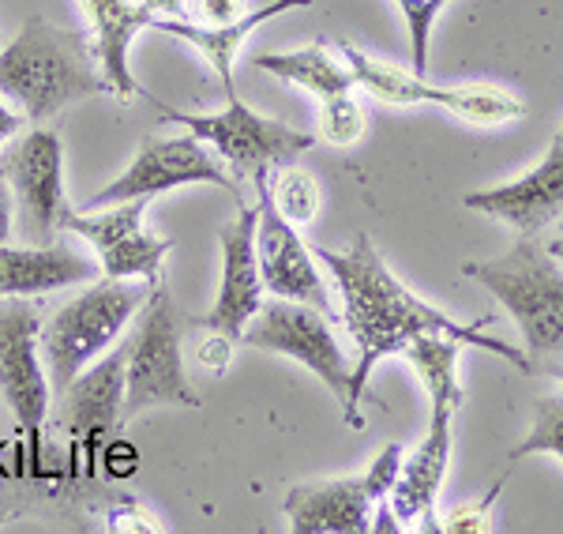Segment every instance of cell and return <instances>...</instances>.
<instances>
[{
  "label": "cell",
  "instance_id": "obj_1",
  "mask_svg": "<svg viewBox=\"0 0 563 534\" xmlns=\"http://www.w3.org/2000/svg\"><path fill=\"white\" fill-rule=\"evenodd\" d=\"M316 260L331 271L334 286L342 294V320L353 335V347H357V366L350 373V392L342 400V414H346L350 429H361V400L368 392L372 369L390 355H402V347L417 335H451L462 347H481L488 355L511 361L519 373H533L526 350L511 347V342L485 335L493 328V316H481L474 324L451 320L448 313H440L435 305L421 302L395 271L387 268V260L379 257V249L372 246L368 233H357L350 241V249H327L316 246Z\"/></svg>",
  "mask_w": 563,
  "mask_h": 534
},
{
  "label": "cell",
  "instance_id": "obj_2",
  "mask_svg": "<svg viewBox=\"0 0 563 534\" xmlns=\"http://www.w3.org/2000/svg\"><path fill=\"white\" fill-rule=\"evenodd\" d=\"M0 95L26 121L42 124L84 98L109 95V84L87 34L65 31L45 15H31L0 50Z\"/></svg>",
  "mask_w": 563,
  "mask_h": 534
},
{
  "label": "cell",
  "instance_id": "obj_3",
  "mask_svg": "<svg viewBox=\"0 0 563 534\" xmlns=\"http://www.w3.org/2000/svg\"><path fill=\"white\" fill-rule=\"evenodd\" d=\"M466 275L493 290L515 316L533 373L538 361L563 355V271L541 241L522 238L504 257L466 264Z\"/></svg>",
  "mask_w": 563,
  "mask_h": 534
},
{
  "label": "cell",
  "instance_id": "obj_4",
  "mask_svg": "<svg viewBox=\"0 0 563 534\" xmlns=\"http://www.w3.org/2000/svg\"><path fill=\"white\" fill-rule=\"evenodd\" d=\"M151 294L154 286L143 279H102L79 297H71L42 328V361L49 384L65 392L90 361L117 347V339L135 320V313L147 305Z\"/></svg>",
  "mask_w": 563,
  "mask_h": 534
},
{
  "label": "cell",
  "instance_id": "obj_5",
  "mask_svg": "<svg viewBox=\"0 0 563 534\" xmlns=\"http://www.w3.org/2000/svg\"><path fill=\"white\" fill-rule=\"evenodd\" d=\"M154 110H158L162 121L185 124L196 140H203L233 170V177H256L263 170L289 166L297 155L312 151L316 143L312 132L294 129L278 117H263L252 106H244L238 95L225 98V110L218 113H180L162 102H154Z\"/></svg>",
  "mask_w": 563,
  "mask_h": 534
},
{
  "label": "cell",
  "instance_id": "obj_6",
  "mask_svg": "<svg viewBox=\"0 0 563 534\" xmlns=\"http://www.w3.org/2000/svg\"><path fill=\"white\" fill-rule=\"evenodd\" d=\"M151 406H199L196 388L188 384L180 361V328L174 302L162 286H154L140 313L135 331L124 339V406L121 425Z\"/></svg>",
  "mask_w": 563,
  "mask_h": 534
},
{
  "label": "cell",
  "instance_id": "obj_7",
  "mask_svg": "<svg viewBox=\"0 0 563 534\" xmlns=\"http://www.w3.org/2000/svg\"><path fill=\"white\" fill-rule=\"evenodd\" d=\"M339 50L353 72V84L365 87L368 95H376L379 102H387V106H440V110H451L455 117H462V121L485 124V129L511 124L526 113V102L507 87H496V84L435 87L424 76H417L413 68L406 72L398 65H390V61H376L350 42H342Z\"/></svg>",
  "mask_w": 563,
  "mask_h": 534
},
{
  "label": "cell",
  "instance_id": "obj_8",
  "mask_svg": "<svg viewBox=\"0 0 563 534\" xmlns=\"http://www.w3.org/2000/svg\"><path fill=\"white\" fill-rule=\"evenodd\" d=\"M402 467V448L387 445L368 464L365 475L331 478V482L294 486L286 493V523L294 534H365L379 501H387L390 486Z\"/></svg>",
  "mask_w": 563,
  "mask_h": 534
},
{
  "label": "cell",
  "instance_id": "obj_9",
  "mask_svg": "<svg viewBox=\"0 0 563 534\" xmlns=\"http://www.w3.org/2000/svg\"><path fill=\"white\" fill-rule=\"evenodd\" d=\"M180 185H218L230 196H238L241 204L233 177L218 166L211 148L188 132V135H151V140H143L135 159L129 162V170L109 181L106 188H98L95 196H87L84 211H98V207L124 204V200H154V196L174 193Z\"/></svg>",
  "mask_w": 563,
  "mask_h": 534
},
{
  "label": "cell",
  "instance_id": "obj_10",
  "mask_svg": "<svg viewBox=\"0 0 563 534\" xmlns=\"http://www.w3.org/2000/svg\"><path fill=\"white\" fill-rule=\"evenodd\" d=\"M4 177L12 185L15 226L31 246L57 241L68 215L65 200V140L53 129H31L8 148Z\"/></svg>",
  "mask_w": 563,
  "mask_h": 534
},
{
  "label": "cell",
  "instance_id": "obj_11",
  "mask_svg": "<svg viewBox=\"0 0 563 534\" xmlns=\"http://www.w3.org/2000/svg\"><path fill=\"white\" fill-rule=\"evenodd\" d=\"M147 204L151 200H124L98 207V211H84V207L71 211L68 207L60 230L84 238L98 252V264H102L106 279H143V283L158 286L162 264H166L174 241L147 233V226H143Z\"/></svg>",
  "mask_w": 563,
  "mask_h": 534
},
{
  "label": "cell",
  "instance_id": "obj_12",
  "mask_svg": "<svg viewBox=\"0 0 563 534\" xmlns=\"http://www.w3.org/2000/svg\"><path fill=\"white\" fill-rule=\"evenodd\" d=\"M238 342H244V347H252V350H271V355L301 361L308 373L320 377L339 400H346L353 366L346 361V355H342L323 309H312V305H301V302L263 305V309L252 316L249 328L241 331Z\"/></svg>",
  "mask_w": 563,
  "mask_h": 534
},
{
  "label": "cell",
  "instance_id": "obj_13",
  "mask_svg": "<svg viewBox=\"0 0 563 534\" xmlns=\"http://www.w3.org/2000/svg\"><path fill=\"white\" fill-rule=\"evenodd\" d=\"M256 185V264L260 279L278 302H301L327 309L331 294L316 268V252L301 241V226H294L271 200V170L252 177Z\"/></svg>",
  "mask_w": 563,
  "mask_h": 534
},
{
  "label": "cell",
  "instance_id": "obj_14",
  "mask_svg": "<svg viewBox=\"0 0 563 534\" xmlns=\"http://www.w3.org/2000/svg\"><path fill=\"white\" fill-rule=\"evenodd\" d=\"M42 347V320L31 305L12 302L0 305V395L8 411L15 414L20 429L31 437V448L38 451L42 425L49 414V373L38 355Z\"/></svg>",
  "mask_w": 563,
  "mask_h": 534
},
{
  "label": "cell",
  "instance_id": "obj_15",
  "mask_svg": "<svg viewBox=\"0 0 563 534\" xmlns=\"http://www.w3.org/2000/svg\"><path fill=\"white\" fill-rule=\"evenodd\" d=\"M68 395V440H71V470L95 475L102 445L121 425L124 406V342L109 347L102 358L65 388Z\"/></svg>",
  "mask_w": 563,
  "mask_h": 534
},
{
  "label": "cell",
  "instance_id": "obj_16",
  "mask_svg": "<svg viewBox=\"0 0 563 534\" xmlns=\"http://www.w3.org/2000/svg\"><path fill=\"white\" fill-rule=\"evenodd\" d=\"M451 418H455L451 406L432 403L429 433H424V440L410 456H402L398 478L387 493V504L395 512L398 527L443 534V523L435 520V497H440V486L448 478V464H451Z\"/></svg>",
  "mask_w": 563,
  "mask_h": 534
},
{
  "label": "cell",
  "instance_id": "obj_17",
  "mask_svg": "<svg viewBox=\"0 0 563 534\" xmlns=\"http://www.w3.org/2000/svg\"><path fill=\"white\" fill-rule=\"evenodd\" d=\"M470 211H481L485 219H496L504 226H515L522 238H533L544 226L563 219V140L549 143L544 159L530 174L507 185L485 188V193H470L466 200Z\"/></svg>",
  "mask_w": 563,
  "mask_h": 534
},
{
  "label": "cell",
  "instance_id": "obj_18",
  "mask_svg": "<svg viewBox=\"0 0 563 534\" xmlns=\"http://www.w3.org/2000/svg\"><path fill=\"white\" fill-rule=\"evenodd\" d=\"M218 241H222V286H218L211 313L203 316V328L241 339L252 316L263 309V294H267L256 264V207L241 204L238 219L222 226Z\"/></svg>",
  "mask_w": 563,
  "mask_h": 534
},
{
  "label": "cell",
  "instance_id": "obj_19",
  "mask_svg": "<svg viewBox=\"0 0 563 534\" xmlns=\"http://www.w3.org/2000/svg\"><path fill=\"white\" fill-rule=\"evenodd\" d=\"M90 23V50L102 68L109 95L132 102L140 95V84L132 76L129 53L135 34L154 26V8L147 0H79Z\"/></svg>",
  "mask_w": 563,
  "mask_h": 534
},
{
  "label": "cell",
  "instance_id": "obj_20",
  "mask_svg": "<svg viewBox=\"0 0 563 534\" xmlns=\"http://www.w3.org/2000/svg\"><path fill=\"white\" fill-rule=\"evenodd\" d=\"M95 275V260L71 246H57V241H49V246H31L26 241L20 249L0 246V302L53 294V290L90 283Z\"/></svg>",
  "mask_w": 563,
  "mask_h": 534
},
{
  "label": "cell",
  "instance_id": "obj_21",
  "mask_svg": "<svg viewBox=\"0 0 563 534\" xmlns=\"http://www.w3.org/2000/svg\"><path fill=\"white\" fill-rule=\"evenodd\" d=\"M312 0H271L263 8H252L244 20L238 23H225V26H203L196 20H185V15H154V31L162 34H174V39L196 45L199 53L207 57V65L214 68L218 84H222L225 98L238 95V84H233V65H238V53L244 39H249L256 26H263L267 20H278V15L294 12V8H308Z\"/></svg>",
  "mask_w": 563,
  "mask_h": 534
},
{
  "label": "cell",
  "instance_id": "obj_22",
  "mask_svg": "<svg viewBox=\"0 0 563 534\" xmlns=\"http://www.w3.org/2000/svg\"><path fill=\"white\" fill-rule=\"evenodd\" d=\"M256 68L282 79V84H294V87L308 90V95H316L320 102L350 95V90L357 87L353 84V72L346 65V57L339 61L323 42L301 45V50H286V53H260Z\"/></svg>",
  "mask_w": 563,
  "mask_h": 534
},
{
  "label": "cell",
  "instance_id": "obj_23",
  "mask_svg": "<svg viewBox=\"0 0 563 534\" xmlns=\"http://www.w3.org/2000/svg\"><path fill=\"white\" fill-rule=\"evenodd\" d=\"M459 347L462 342L451 339V335H417L402 347V358L424 380L429 403L451 406V411H459L462 400H466L459 384Z\"/></svg>",
  "mask_w": 563,
  "mask_h": 534
},
{
  "label": "cell",
  "instance_id": "obj_24",
  "mask_svg": "<svg viewBox=\"0 0 563 534\" xmlns=\"http://www.w3.org/2000/svg\"><path fill=\"white\" fill-rule=\"evenodd\" d=\"M271 200L294 226H308L320 215V185L301 166H282V174L271 181Z\"/></svg>",
  "mask_w": 563,
  "mask_h": 534
},
{
  "label": "cell",
  "instance_id": "obj_25",
  "mask_svg": "<svg viewBox=\"0 0 563 534\" xmlns=\"http://www.w3.org/2000/svg\"><path fill=\"white\" fill-rule=\"evenodd\" d=\"M556 456L563 459V395H549L533 406V425L530 433L511 448V464L526 456Z\"/></svg>",
  "mask_w": 563,
  "mask_h": 534
},
{
  "label": "cell",
  "instance_id": "obj_26",
  "mask_svg": "<svg viewBox=\"0 0 563 534\" xmlns=\"http://www.w3.org/2000/svg\"><path fill=\"white\" fill-rule=\"evenodd\" d=\"M365 106L353 98V90L320 102V140H327L331 148H353L365 135Z\"/></svg>",
  "mask_w": 563,
  "mask_h": 534
},
{
  "label": "cell",
  "instance_id": "obj_27",
  "mask_svg": "<svg viewBox=\"0 0 563 534\" xmlns=\"http://www.w3.org/2000/svg\"><path fill=\"white\" fill-rule=\"evenodd\" d=\"M395 4L406 20V34H410V68L417 76H424V68H429L432 26L451 0H395Z\"/></svg>",
  "mask_w": 563,
  "mask_h": 534
},
{
  "label": "cell",
  "instance_id": "obj_28",
  "mask_svg": "<svg viewBox=\"0 0 563 534\" xmlns=\"http://www.w3.org/2000/svg\"><path fill=\"white\" fill-rule=\"evenodd\" d=\"M499 490H504V478H496L485 497H477V501H470V504H459V509L451 512V520L443 523V534H488L493 531L496 527L493 509L499 501Z\"/></svg>",
  "mask_w": 563,
  "mask_h": 534
},
{
  "label": "cell",
  "instance_id": "obj_29",
  "mask_svg": "<svg viewBox=\"0 0 563 534\" xmlns=\"http://www.w3.org/2000/svg\"><path fill=\"white\" fill-rule=\"evenodd\" d=\"M233 347H238V339H230L225 331L199 335V342H196V361L207 369V373L222 377L225 369H230V361H233Z\"/></svg>",
  "mask_w": 563,
  "mask_h": 534
},
{
  "label": "cell",
  "instance_id": "obj_30",
  "mask_svg": "<svg viewBox=\"0 0 563 534\" xmlns=\"http://www.w3.org/2000/svg\"><path fill=\"white\" fill-rule=\"evenodd\" d=\"M98 459H102L109 478H132L135 470H140V448L129 445V440H117V437L106 440L102 456H98Z\"/></svg>",
  "mask_w": 563,
  "mask_h": 534
},
{
  "label": "cell",
  "instance_id": "obj_31",
  "mask_svg": "<svg viewBox=\"0 0 563 534\" xmlns=\"http://www.w3.org/2000/svg\"><path fill=\"white\" fill-rule=\"evenodd\" d=\"M249 12H252L249 0H199V4H196V23H203V26H225V23L244 20Z\"/></svg>",
  "mask_w": 563,
  "mask_h": 534
},
{
  "label": "cell",
  "instance_id": "obj_32",
  "mask_svg": "<svg viewBox=\"0 0 563 534\" xmlns=\"http://www.w3.org/2000/svg\"><path fill=\"white\" fill-rule=\"evenodd\" d=\"M121 512L129 515V520H121V515H109V531H143V534H147V531H162V523L151 520V512L140 509L135 501H124Z\"/></svg>",
  "mask_w": 563,
  "mask_h": 534
},
{
  "label": "cell",
  "instance_id": "obj_33",
  "mask_svg": "<svg viewBox=\"0 0 563 534\" xmlns=\"http://www.w3.org/2000/svg\"><path fill=\"white\" fill-rule=\"evenodd\" d=\"M15 230V200H12V185H8L4 170H0V246H8Z\"/></svg>",
  "mask_w": 563,
  "mask_h": 534
},
{
  "label": "cell",
  "instance_id": "obj_34",
  "mask_svg": "<svg viewBox=\"0 0 563 534\" xmlns=\"http://www.w3.org/2000/svg\"><path fill=\"white\" fill-rule=\"evenodd\" d=\"M20 129H23V113L15 110V106L8 102L4 95H0V148H4L8 140H15Z\"/></svg>",
  "mask_w": 563,
  "mask_h": 534
},
{
  "label": "cell",
  "instance_id": "obj_35",
  "mask_svg": "<svg viewBox=\"0 0 563 534\" xmlns=\"http://www.w3.org/2000/svg\"><path fill=\"white\" fill-rule=\"evenodd\" d=\"M154 15H185V0H147Z\"/></svg>",
  "mask_w": 563,
  "mask_h": 534
},
{
  "label": "cell",
  "instance_id": "obj_36",
  "mask_svg": "<svg viewBox=\"0 0 563 534\" xmlns=\"http://www.w3.org/2000/svg\"><path fill=\"white\" fill-rule=\"evenodd\" d=\"M544 249H549L556 260H563V238H560V241H552V246H544Z\"/></svg>",
  "mask_w": 563,
  "mask_h": 534
},
{
  "label": "cell",
  "instance_id": "obj_37",
  "mask_svg": "<svg viewBox=\"0 0 563 534\" xmlns=\"http://www.w3.org/2000/svg\"><path fill=\"white\" fill-rule=\"evenodd\" d=\"M556 135H560V140H563V129H560V132H556Z\"/></svg>",
  "mask_w": 563,
  "mask_h": 534
},
{
  "label": "cell",
  "instance_id": "obj_38",
  "mask_svg": "<svg viewBox=\"0 0 563 534\" xmlns=\"http://www.w3.org/2000/svg\"><path fill=\"white\" fill-rule=\"evenodd\" d=\"M560 377H563V373H560Z\"/></svg>",
  "mask_w": 563,
  "mask_h": 534
}]
</instances>
